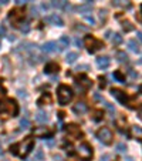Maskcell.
I'll return each mask as SVG.
<instances>
[{
	"label": "cell",
	"mask_w": 142,
	"mask_h": 161,
	"mask_svg": "<svg viewBox=\"0 0 142 161\" xmlns=\"http://www.w3.org/2000/svg\"><path fill=\"white\" fill-rule=\"evenodd\" d=\"M80 13H82L84 16L87 14V13H90L91 12V4H87V6H81V7H78Z\"/></svg>",
	"instance_id": "obj_26"
},
{
	"label": "cell",
	"mask_w": 142,
	"mask_h": 161,
	"mask_svg": "<svg viewBox=\"0 0 142 161\" xmlns=\"http://www.w3.org/2000/svg\"><path fill=\"white\" fill-rule=\"evenodd\" d=\"M136 36H138V39L142 41V32H138V33H136Z\"/></svg>",
	"instance_id": "obj_45"
},
{
	"label": "cell",
	"mask_w": 142,
	"mask_h": 161,
	"mask_svg": "<svg viewBox=\"0 0 142 161\" xmlns=\"http://www.w3.org/2000/svg\"><path fill=\"white\" fill-rule=\"evenodd\" d=\"M111 4L114 7H119V9H124V10H128L132 6L131 0H111Z\"/></svg>",
	"instance_id": "obj_12"
},
{
	"label": "cell",
	"mask_w": 142,
	"mask_h": 161,
	"mask_svg": "<svg viewBox=\"0 0 142 161\" xmlns=\"http://www.w3.org/2000/svg\"><path fill=\"white\" fill-rule=\"evenodd\" d=\"M72 96H74V93H72V90L68 87V86H65V84H61L58 90H57V97H58V103L61 105H67L70 103L71 100H72Z\"/></svg>",
	"instance_id": "obj_3"
},
{
	"label": "cell",
	"mask_w": 142,
	"mask_h": 161,
	"mask_svg": "<svg viewBox=\"0 0 142 161\" xmlns=\"http://www.w3.org/2000/svg\"><path fill=\"white\" fill-rule=\"evenodd\" d=\"M111 94L115 97L117 100H118L119 103H122V104L125 105L126 104V94L122 91V90H119V89H112L111 90Z\"/></svg>",
	"instance_id": "obj_14"
},
{
	"label": "cell",
	"mask_w": 142,
	"mask_h": 161,
	"mask_svg": "<svg viewBox=\"0 0 142 161\" xmlns=\"http://www.w3.org/2000/svg\"><path fill=\"white\" fill-rule=\"evenodd\" d=\"M101 118H103V113H101V111H95L94 120H101Z\"/></svg>",
	"instance_id": "obj_37"
},
{
	"label": "cell",
	"mask_w": 142,
	"mask_h": 161,
	"mask_svg": "<svg viewBox=\"0 0 142 161\" xmlns=\"http://www.w3.org/2000/svg\"><path fill=\"white\" fill-rule=\"evenodd\" d=\"M36 120L39 121V123H46V121L48 120V116L46 111H37V114H36Z\"/></svg>",
	"instance_id": "obj_21"
},
{
	"label": "cell",
	"mask_w": 142,
	"mask_h": 161,
	"mask_svg": "<svg viewBox=\"0 0 142 161\" xmlns=\"http://www.w3.org/2000/svg\"><path fill=\"white\" fill-rule=\"evenodd\" d=\"M20 127H22V130L30 129V121H29V118H23V120L20 121Z\"/></svg>",
	"instance_id": "obj_27"
},
{
	"label": "cell",
	"mask_w": 142,
	"mask_h": 161,
	"mask_svg": "<svg viewBox=\"0 0 142 161\" xmlns=\"http://www.w3.org/2000/svg\"><path fill=\"white\" fill-rule=\"evenodd\" d=\"M0 114L14 117L19 114V105L11 98H3V100H0Z\"/></svg>",
	"instance_id": "obj_2"
},
{
	"label": "cell",
	"mask_w": 142,
	"mask_h": 161,
	"mask_svg": "<svg viewBox=\"0 0 142 161\" xmlns=\"http://www.w3.org/2000/svg\"><path fill=\"white\" fill-rule=\"evenodd\" d=\"M122 29H124L125 32H131V30H134V26L129 23L128 20H125V22H122Z\"/></svg>",
	"instance_id": "obj_25"
},
{
	"label": "cell",
	"mask_w": 142,
	"mask_h": 161,
	"mask_svg": "<svg viewBox=\"0 0 142 161\" xmlns=\"http://www.w3.org/2000/svg\"><path fill=\"white\" fill-rule=\"evenodd\" d=\"M126 161H134V158L132 157H126Z\"/></svg>",
	"instance_id": "obj_49"
},
{
	"label": "cell",
	"mask_w": 142,
	"mask_h": 161,
	"mask_svg": "<svg viewBox=\"0 0 142 161\" xmlns=\"http://www.w3.org/2000/svg\"><path fill=\"white\" fill-rule=\"evenodd\" d=\"M67 133H68V136L71 138H80L82 136V133H81V130H80L78 126H75V124H70V126H67Z\"/></svg>",
	"instance_id": "obj_9"
},
{
	"label": "cell",
	"mask_w": 142,
	"mask_h": 161,
	"mask_svg": "<svg viewBox=\"0 0 142 161\" xmlns=\"http://www.w3.org/2000/svg\"><path fill=\"white\" fill-rule=\"evenodd\" d=\"M129 74H131V77H134V79L136 77V73H135L134 70H129Z\"/></svg>",
	"instance_id": "obj_43"
},
{
	"label": "cell",
	"mask_w": 142,
	"mask_h": 161,
	"mask_svg": "<svg viewBox=\"0 0 142 161\" xmlns=\"http://www.w3.org/2000/svg\"><path fill=\"white\" fill-rule=\"evenodd\" d=\"M75 44H77L78 47H81V46H82V41L80 40V39H75Z\"/></svg>",
	"instance_id": "obj_40"
},
{
	"label": "cell",
	"mask_w": 142,
	"mask_h": 161,
	"mask_svg": "<svg viewBox=\"0 0 142 161\" xmlns=\"http://www.w3.org/2000/svg\"><path fill=\"white\" fill-rule=\"evenodd\" d=\"M6 36V26L4 24H0V39Z\"/></svg>",
	"instance_id": "obj_33"
},
{
	"label": "cell",
	"mask_w": 142,
	"mask_h": 161,
	"mask_svg": "<svg viewBox=\"0 0 142 161\" xmlns=\"http://www.w3.org/2000/svg\"><path fill=\"white\" fill-rule=\"evenodd\" d=\"M68 44H70V39H68V36H61L60 43H58V50H64L65 47H68Z\"/></svg>",
	"instance_id": "obj_18"
},
{
	"label": "cell",
	"mask_w": 142,
	"mask_h": 161,
	"mask_svg": "<svg viewBox=\"0 0 142 161\" xmlns=\"http://www.w3.org/2000/svg\"><path fill=\"white\" fill-rule=\"evenodd\" d=\"M128 47L131 51H134V53H138L139 51V44L136 43V40H129L128 41Z\"/></svg>",
	"instance_id": "obj_23"
},
{
	"label": "cell",
	"mask_w": 142,
	"mask_h": 161,
	"mask_svg": "<svg viewBox=\"0 0 142 161\" xmlns=\"http://www.w3.org/2000/svg\"><path fill=\"white\" fill-rule=\"evenodd\" d=\"M46 22L47 23H50V24H53V26H58V27H61L64 24V22H63V19L58 16V14H50V16H47L46 17Z\"/></svg>",
	"instance_id": "obj_13"
},
{
	"label": "cell",
	"mask_w": 142,
	"mask_h": 161,
	"mask_svg": "<svg viewBox=\"0 0 142 161\" xmlns=\"http://www.w3.org/2000/svg\"><path fill=\"white\" fill-rule=\"evenodd\" d=\"M77 153H78L81 160L88 161L91 160V157H93V148H91V145L88 143H81L78 145V148H77Z\"/></svg>",
	"instance_id": "obj_4"
},
{
	"label": "cell",
	"mask_w": 142,
	"mask_h": 161,
	"mask_svg": "<svg viewBox=\"0 0 142 161\" xmlns=\"http://www.w3.org/2000/svg\"><path fill=\"white\" fill-rule=\"evenodd\" d=\"M19 96H20V97H26V94H24V91L20 90V91H19Z\"/></svg>",
	"instance_id": "obj_46"
},
{
	"label": "cell",
	"mask_w": 142,
	"mask_h": 161,
	"mask_svg": "<svg viewBox=\"0 0 142 161\" xmlns=\"http://www.w3.org/2000/svg\"><path fill=\"white\" fill-rule=\"evenodd\" d=\"M84 1H85L87 4H93V0H84Z\"/></svg>",
	"instance_id": "obj_47"
},
{
	"label": "cell",
	"mask_w": 142,
	"mask_h": 161,
	"mask_svg": "<svg viewBox=\"0 0 142 161\" xmlns=\"http://www.w3.org/2000/svg\"><path fill=\"white\" fill-rule=\"evenodd\" d=\"M131 133H132V136H134L135 138L142 140V127H139V126H134V127L131 129Z\"/></svg>",
	"instance_id": "obj_20"
},
{
	"label": "cell",
	"mask_w": 142,
	"mask_h": 161,
	"mask_svg": "<svg viewBox=\"0 0 142 161\" xmlns=\"http://www.w3.org/2000/svg\"><path fill=\"white\" fill-rule=\"evenodd\" d=\"M110 63H111L110 57H107V56H101V57H98V58H97V66H98L101 70L108 69V67H110Z\"/></svg>",
	"instance_id": "obj_15"
},
{
	"label": "cell",
	"mask_w": 142,
	"mask_h": 161,
	"mask_svg": "<svg viewBox=\"0 0 142 161\" xmlns=\"http://www.w3.org/2000/svg\"><path fill=\"white\" fill-rule=\"evenodd\" d=\"M97 138L103 143V144H111L112 143V138H114V136H112V131H111L110 129H107V127H104V129H100L98 130V133H97Z\"/></svg>",
	"instance_id": "obj_6"
},
{
	"label": "cell",
	"mask_w": 142,
	"mask_h": 161,
	"mask_svg": "<svg viewBox=\"0 0 142 161\" xmlns=\"http://www.w3.org/2000/svg\"><path fill=\"white\" fill-rule=\"evenodd\" d=\"M34 136L39 138H46V137H51L53 136V131L48 129V127H40V129L34 130Z\"/></svg>",
	"instance_id": "obj_10"
},
{
	"label": "cell",
	"mask_w": 142,
	"mask_h": 161,
	"mask_svg": "<svg viewBox=\"0 0 142 161\" xmlns=\"http://www.w3.org/2000/svg\"><path fill=\"white\" fill-rule=\"evenodd\" d=\"M104 105H105V108H107V110L110 111L111 116L114 117V114H115V108H114V105L111 104V103H108V101H105V103H104Z\"/></svg>",
	"instance_id": "obj_29"
},
{
	"label": "cell",
	"mask_w": 142,
	"mask_h": 161,
	"mask_svg": "<svg viewBox=\"0 0 142 161\" xmlns=\"http://www.w3.org/2000/svg\"><path fill=\"white\" fill-rule=\"evenodd\" d=\"M72 111L77 114V116H82L88 111V105L84 103V101H78L77 104L72 105Z\"/></svg>",
	"instance_id": "obj_11"
},
{
	"label": "cell",
	"mask_w": 142,
	"mask_h": 161,
	"mask_svg": "<svg viewBox=\"0 0 142 161\" xmlns=\"http://www.w3.org/2000/svg\"><path fill=\"white\" fill-rule=\"evenodd\" d=\"M100 87H105V80L104 79H100Z\"/></svg>",
	"instance_id": "obj_41"
},
{
	"label": "cell",
	"mask_w": 142,
	"mask_h": 161,
	"mask_svg": "<svg viewBox=\"0 0 142 161\" xmlns=\"http://www.w3.org/2000/svg\"><path fill=\"white\" fill-rule=\"evenodd\" d=\"M108 160H110V155L108 154H104L103 157L100 158V161H108Z\"/></svg>",
	"instance_id": "obj_39"
},
{
	"label": "cell",
	"mask_w": 142,
	"mask_h": 161,
	"mask_svg": "<svg viewBox=\"0 0 142 161\" xmlns=\"http://www.w3.org/2000/svg\"><path fill=\"white\" fill-rule=\"evenodd\" d=\"M41 7L44 9V10H47V9H48V7H50V6H48L47 3H43V4H41Z\"/></svg>",
	"instance_id": "obj_44"
},
{
	"label": "cell",
	"mask_w": 142,
	"mask_h": 161,
	"mask_svg": "<svg viewBox=\"0 0 142 161\" xmlns=\"http://www.w3.org/2000/svg\"><path fill=\"white\" fill-rule=\"evenodd\" d=\"M7 1H9V0H0V3H1V4H6Z\"/></svg>",
	"instance_id": "obj_48"
},
{
	"label": "cell",
	"mask_w": 142,
	"mask_h": 161,
	"mask_svg": "<svg viewBox=\"0 0 142 161\" xmlns=\"http://www.w3.org/2000/svg\"><path fill=\"white\" fill-rule=\"evenodd\" d=\"M43 158H44L43 150H37V151H36V155H34V160H36V161H41Z\"/></svg>",
	"instance_id": "obj_30"
},
{
	"label": "cell",
	"mask_w": 142,
	"mask_h": 161,
	"mask_svg": "<svg viewBox=\"0 0 142 161\" xmlns=\"http://www.w3.org/2000/svg\"><path fill=\"white\" fill-rule=\"evenodd\" d=\"M91 86H93V81L90 80L88 77H85V76H80V77L75 79V87H77L81 93H85Z\"/></svg>",
	"instance_id": "obj_7"
},
{
	"label": "cell",
	"mask_w": 142,
	"mask_h": 161,
	"mask_svg": "<svg viewBox=\"0 0 142 161\" xmlns=\"http://www.w3.org/2000/svg\"><path fill=\"white\" fill-rule=\"evenodd\" d=\"M84 43H85V47L88 48L90 53H95L97 50H100V48L104 47L103 43H101L100 40H97V39L93 37V36H87L85 40H84Z\"/></svg>",
	"instance_id": "obj_5"
},
{
	"label": "cell",
	"mask_w": 142,
	"mask_h": 161,
	"mask_svg": "<svg viewBox=\"0 0 142 161\" xmlns=\"http://www.w3.org/2000/svg\"><path fill=\"white\" fill-rule=\"evenodd\" d=\"M115 57H117V60L119 63H128V56L125 54V51H118L115 54Z\"/></svg>",
	"instance_id": "obj_24"
},
{
	"label": "cell",
	"mask_w": 142,
	"mask_h": 161,
	"mask_svg": "<svg viewBox=\"0 0 142 161\" xmlns=\"http://www.w3.org/2000/svg\"><path fill=\"white\" fill-rule=\"evenodd\" d=\"M84 17H85V20H87L88 23H91V24L95 23V20H94V17H93V16H88V14H85Z\"/></svg>",
	"instance_id": "obj_36"
},
{
	"label": "cell",
	"mask_w": 142,
	"mask_h": 161,
	"mask_svg": "<svg viewBox=\"0 0 142 161\" xmlns=\"http://www.w3.org/2000/svg\"><path fill=\"white\" fill-rule=\"evenodd\" d=\"M139 96L142 97V86H141V87H139Z\"/></svg>",
	"instance_id": "obj_50"
},
{
	"label": "cell",
	"mask_w": 142,
	"mask_h": 161,
	"mask_svg": "<svg viewBox=\"0 0 142 161\" xmlns=\"http://www.w3.org/2000/svg\"><path fill=\"white\" fill-rule=\"evenodd\" d=\"M114 77H115L118 81H121V83H125V77L121 74V71H115L114 73Z\"/></svg>",
	"instance_id": "obj_31"
},
{
	"label": "cell",
	"mask_w": 142,
	"mask_h": 161,
	"mask_svg": "<svg viewBox=\"0 0 142 161\" xmlns=\"http://www.w3.org/2000/svg\"><path fill=\"white\" fill-rule=\"evenodd\" d=\"M0 47H1V46H0Z\"/></svg>",
	"instance_id": "obj_54"
},
{
	"label": "cell",
	"mask_w": 142,
	"mask_h": 161,
	"mask_svg": "<svg viewBox=\"0 0 142 161\" xmlns=\"http://www.w3.org/2000/svg\"><path fill=\"white\" fill-rule=\"evenodd\" d=\"M88 69H90V67H88L87 64H82V66H78V67H77V70H88Z\"/></svg>",
	"instance_id": "obj_38"
},
{
	"label": "cell",
	"mask_w": 142,
	"mask_h": 161,
	"mask_svg": "<svg viewBox=\"0 0 142 161\" xmlns=\"http://www.w3.org/2000/svg\"><path fill=\"white\" fill-rule=\"evenodd\" d=\"M122 34L121 33H114V36L111 37V41H112V44H115V46H118V44H121L122 43Z\"/></svg>",
	"instance_id": "obj_22"
},
{
	"label": "cell",
	"mask_w": 142,
	"mask_h": 161,
	"mask_svg": "<svg viewBox=\"0 0 142 161\" xmlns=\"http://www.w3.org/2000/svg\"><path fill=\"white\" fill-rule=\"evenodd\" d=\"M117 151H118V153H125V151H126V145L124 144V143H119V144L117 145Z\"/></svg>",
	"instance_id": "obj_32"
},
{
	"label": "cell",
	"mask_w": 142,
	"mask_h": 161,
	"mask_svg": "<svg viewBox=\"0 0 142 161\" xmlns=\"http://www.w3.org/2000/svg\"><path fill=\"white\" fill-rule=\"evenodd\" d=\"M141 12H142V7H141Z\"/></svg>",
	"instance_id": "obj_53"
},
{
	"label": "cell",
	"mask_w": 142,
	"mask_h": 161,
	"mask_svg": "<svg viewBox=\"0 0 142 161\" xmlns=\"http://www.w3.org/2000/svg\"><path fill=\"white\" fill-rule=\"evenodd\" d=\"M33 147H34V140L32 137H27L24 138L23 141L11 145L10 151L13 154H16V155H19V157H27L30 154V151L33 150Z\"/></svg>",
	"instance_id": "obj_1"
},
{
	"label": "cell",
	"mask_w": 142,
	"mask_h": 161,
	"mask_svg": "<svg viewBox=\"0 0 142 161\" xmlns=\"http://www.w3.org/2000/svg\"><path fill=\"white\" fill-rule=\"evenodd\" d=\"M50 101H51V97H50V94H44V96H43L39 100V105H43V103H50Z\"/></svg>",
	"instance_id": "obj_28"
},
{
	"label": "cell",
	"mask_w": 142,
	"mask_h": 161,
	"mask_svg": "<svg viewBox=\"0 0 142 161\" xmlns=\"http://www.w3.org/2000/svg\"><path fill=\"white\" fill-rule=\"evenodd\" d=\"M23 10H19V9H14V10H11L10 13H9V19H10V22L13 23V26H17V24H20V22L23 20Z\"/></svg>",
	"instance_id": "obj_8"
},
{
	"label": "cell",
	"mask_w": 142,
	"mask_h": 161,
	"mask_svg": "<svg viewBox=\"0 0 142 161\" xmlns=\"http://www.w3.org/2000/svg\"><path fill=\"white\" fill-rule=\"evenodd\" d=\"M3 93H4V90L1 89V86H0V94H3Z\"/></svg>",
	"instance_id": "obj_51"
},
{
	"label": "cell",
	"mask_w": 142,
	"mask_h": 161,
	"mask_svg": "<svg viewBox=\"0 0 142 161\" xmlns=\"http://www.w3.org/2000/svg\"><path fill=\"white\" fill-rule=\"evenodd\" d=\"M77 58H78V53H75V51H70V53L65 56V61H67L68 64H72V63H75Z\"/></svg>",
	"instance_id": "obj_19"
},
{
	"label": "cell",
	"mask_w": 142,
	"mask_h": 161,
	"mask_svg": "<svg viewBox=\"0 0 142 161\" xmlns=\"http://www.w3.org/2000/svg\"><path fill=\"white\" fill-rule=\"evenodd\" d=\"M46 73L47 74H51V73H58V64L57 63H48L46 64Z\"/></svg>",
	"instance_id": "obj_17"
},
{
	"label": "cell",
	"mask_w": 142,
	"mask_h": 161,
	"mask_svg": "<svg viewBox=\"0 0 142 161\" xmlns=\"http://www.w3.org/2000/svg\"><path fill=\"white\" fill-rule=\"evenodd\" d=\"M139 117H141V120H142V110L139 111Z\"/></svg>",
	"instance_id": "obj_52"
},
{
	"label": "cell",
	"mask_w": 142,
	"mask_h": 161,
	"mask_svg": "<svg viewBox=\"0 0 142 161\" xmlns=\"http://www.w3.org/2000/svg\"><path fill=\"white\" fill-rule=\"evenodd\" d=\"M29 30H30V24H29V23H24L23 26H22V32H23V33H27Z\"/></svg>",
	"instance_id": "obj_34"
},
{
	"label": "cell",
	"mask_w": 142,
	"mask_h": 161,
	"mask_svg": "<svg viewBox=\"0 0 142 161\" xmlns=\"http://www.w3.org/2000/svg\"><path fill=\"white\" fill-rule=\"evenodd\" d=\"M100 17H101V20H105L107 19V10H100Z\"/></svg>",
	"instance_id": "obj_35"
},
{
	"label": "cell",
	"mask_w": 142,
	"mask_h": 161,
	"mask_svg": "<svg viewBox=\"0 0 142 161\" xmlns=\"http://www.w3.org/2000/svg\"><path fill=\"white\" fill-rule=\"evenodd\" d=\"M111 34H112V33H111L110 30H108V32L105 33V39H111Z\"/></svg>",
	"instance_id": "obj_42"
},
{
	"label": "cell",
	"mask_w": 142,
	"mask_h": 161,
	"mask_svg": "<svg viewBox=\"0 0 142 161\" xmlns=\"http://www.w3.org/2000/svg\"><path fill=\"white\" fill-rule=\"evenodd\" d=\"M57 47H58V44L55 41H47V43L43 44V51H46V53H54V51H57Z\"/></svg>",
	"instance_id": "obj_16"
}]
</instances>
